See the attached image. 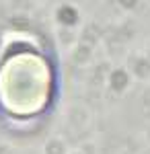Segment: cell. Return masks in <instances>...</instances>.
Listing matches in <instances>:
<instances>
[{
  "mask_svg": "<svg viewBox=\"0 0 150 154\" xmlns=\"http://www.w3.org/2000/svg\"><path fill=\"white\" fill-rule=\"evenodd\" d=\"M54 76L47 60L33 49H17L0 62V107L17 119L45 111Z\"/></svg>",
  "mask_w": 150,
  "mask_h": 154,
  "instance_id": "obj_1",
  "label": "cell"
}]
</instances>
